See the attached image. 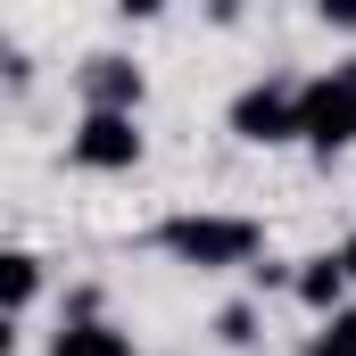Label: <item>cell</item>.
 I'll list each match as a JSON object with an SVG mask.
<instances>
[{"mask_svg": "<svg viewBox=\"0 0 356 356\" xmlns=\"http://www.w3.org/2000/svg\"><path fill=\"white\" fill-rule=\"evenodd\" d=\"M224 124H232V141H249V149H290V141H298V75H257V83H241L232 108H224Z\"/></svg>", "mask_w": 356, "mask_h": 356, "instance_id": "3", "label": "cell"}, {"mask_svg": "<svg viewBox=\"0 0 356 356\" xmlns=\"http://www.w3.org/2000/svg\"><path fill=\"white\" fill-rule=\"evenodd\" d=\"M0 75H25V67H17V42H8V33H0Z\"/></svg>", "mask_w": 356, "mask_h": 356, "instance_id": "12", "label": "cell"}, {"mask_svg": "<svg viewBox=\"0 0 356 356\" xmlns=\"http://www.w3.org/2000/svg\"><path fill=\"white\" fill-rule=\"evenodd\" d=\"M0 356H17V323L8 315H0Z\"/></svg>", "mask_w": 356, "mask_h": 356, "instance_id": "13", "label": "cell"}, {"mask_svg": "<svg viewBox=\"0 0 356 356\" xmlns=\"http://www.w3.org/2000/svg\"><path fill=\"white\" fill-rule=\"evenodd\" d=\"M332 257H340V273H348V290H356V232L340 241V249H332Z\"/></svg>", "mask_w": 356, "mask_h": 356, "instance_id": "11", "label": "cell"}, {"mask_svg": "<svg viewBox=\"0 0 356 356\" xmlns=\"http://www.w3.org/2000/svg\"><path fill=\"white\" fill-rule=\"evenodd\" d=\"M42 290H50V266H42L33 249H0V315H8V323H17Z\"/></svg>", "mask_w": 356, "mask_h": 356, "instance_id": "8", "label": "cell"}, {"mask_svg": "<svg viewBox=\"0 0 356 356\" xmlns=\"http://www.w3.org/2000/svg\"><path fill=\"white\" fill-rule=\"evenodd\" d=\"M50 356H141V348H133V332L108 323V315H67V323L50 332Z\"/></svg>", "mask_w": 356, "mask_h": 356, "instance_id": "7", "label": "cell"}, {"mask_svg": "<svg viewBox=\"0 0 356 356\" xmlns=\"http://www.w3.org/2000/svg\"><path fill=\"white\" fill-rule=\"evenodd\" d=\"M298 149H315V158L356 149V58L298 75Z\"/></svg>", "mask_w": 356, "mask_h": 356, "instance_id": "2", "label": "cell"}, {"mask_svg": "<svg viewBox=\"0 0 356 356\" xmlns=\"http://www.w3.org/2000/svg\"><path fill=\"white\" fill-rule=\"evenodd\" d=\"M149 158V133H141V116H75V133H67V166L75 175H133Z\"/></svg>", "mask_w": 356, "mask_h": 356, "instance_id": "4", "label": "cell"}, {"mask_svg": "<svg viewBox=\"0 0 356 356\" xmlns=\"http://www.w3.org/2000/svg\"><path fill=\"white\" fill-rule=\"evenodd\" d=\"M307 356H356V298L340 315H323L315 332H307Z\"/></svg>", "mask_w": 356, "mask_h": 356, "instance_id": "9", "label": "cell"}, {"mask_svg": "<svg viewBox=\"0 0 356 356\" xmlns=\"http://www.w3.org/2000/svg\"><path fill=\"white\" fill-rule=\"evenodd\" d=\"M141 99H149V75H141L124 50L83 58V108L91 116H141Z\"/></svg>", "mask_w": 356, "mask_h": 356, "instance_id": "5", "label": "cell"}, {"mask_svg": "<svg viewBox=\"0 0 356 356\" xmlns=\"http://www.w3.org/2000/svg\"><path fill=\"white\" fill-rule=\"evenodd\" d=\"M290 298H298L315 323H323V315H340V307H348V273H340V257H332V249L298 257V266H290Z\"/></svg>", "mask_w": 356, "mask_h": 356, "instance_id": "6", "label": "cell"}, {"mask_svg": "<svg viewBox=\"0 0 356 356\" xmlns=\"http://www.w3.org/2000/svg\"><path fill=\"white\" fill-rule=\"evenodd\" d=\"M216 340H224V348H249V340H257V307H224V315H216Z\"/></svg>", "mask_w": 356, "mask_h": 356, "instance_id": "10", "label": "cell"}, {"mask_svg": "<svg viewBox=\"0 0 356 356\" xmlns=\"http://www.w3.org/2000/svg\"><path fill=\"white\" fill-rule=\"evenodd\" d=\"M158 249L191 273H241L266 257V224L257 216H216V207H191V216H166L158 224Z\"/></svg>", "mask_w": 356, "mask_h": 356, "instance_id": "1", "label": "cell"}]
</instances>
